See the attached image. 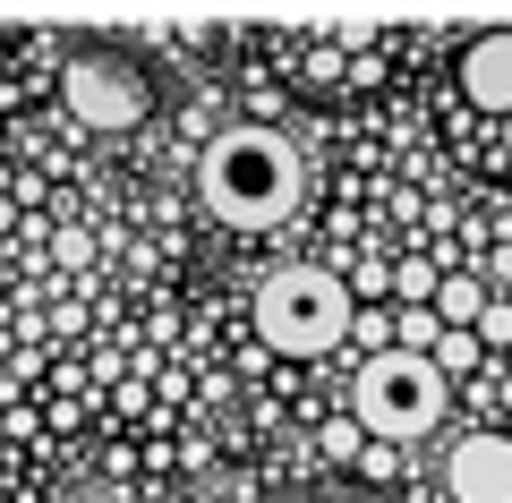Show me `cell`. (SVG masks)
Instances as JSON below:
<instances>
[{
  "label": "cell",
  "mask_w": 512,
  "mask_h": 503,
  "mask_svg": "<svg viewBox=\"0 0 512 503\" xmlns=\"http://www.w3.org/2000/svg\"><path fill=\"white\" fill-rule=\"evenodd\" d=\"M436 282H444V273H427V265H410V273H393V290H402L410 307H436Z\"/></svg>",
  "instance_id": "9"
},
{
  "label": "cell",
  "mask_w": 512,
  "mask_h": 503,
  "mask_svg": "<svg viewBox=\"0 0 512 503\" xmlns=\"http://www.w3.org/2000/svg\"><path fill=\"white\" fill-rule=\"evenodd\" d=\"M350 324H359V290L342 273H325V265H282L256 290V333L282 359H316V350L350 342Z\"/></svg>",
  "instance_id": "2"
},
{
  "label": "cell",
  "mask_w": 512,
  "mask_h": 503,
  "mask_svg": "<svg viewBox=\"0 0 512 503\" xmlns=\"http://www.w3.org/2000/svg\"><path fill=\"white\" fill-rule=\"evenodd\" d=\"M470 359H478V342H470V333H444V342H436V367H444V376H461Z\"/></svg>",
  "instance_id": "10"
},
{
  "label": "cell",
  "mask_w": 512,
  "mask_h": 503,
  "mask_svg": "<svg viewBox=\"0 0 512 503\" xmlns=\"http://www.w3.org/2000/svg\"><path fill=\"white\" fill-rule=\"evenodd\" d=\"M444 495L453 503H512V435H461L444 452Z\"/></svg>",
  "instance_id": "5"
},
{
  "label": "cell",
  "mask_w": 512,
  "mask_h": 503,
  "mask_svg": "<svg viewBox=\"0 0 512 503\" xmlns=\"http://www.w3.org/2000/svg\"><path fill=\"white\" fill-rule=\"evenodd\" d=\"M436 316L453 324V333H470V324L487 316V290H478L470 273H444V282H436Z\"/></svg>",
  "instance_id": "7"
},
{
  "label": "cell",
  "mask_w": 512,
  "mask_h": 503,
  "mask_svg": "<svg viewBox=\"0 0 512 503\" xmlns=\"http://www.w3.org/2000/svg\"><path fill=\"white\" fill-rule=\"evenodd\" d=\"M350 418H359L376 444H419L444 427V367L419 350H376L350 376Z\"/></svg>",
  "instance_id": "3"
},
{
  "label": "cell",
  "mask_w": 512,
  "mask_h": 503,
  "mask_svg": "<svg viewBox=\"0 0 512 503\" xmlns=\"http://www.w3.org/2000/svg\"><path fill=\"white\" fill-rule=\"evenodd\" d=\"M461 94H470L478 111H512V26L470 35V52H461Z\"/></svg>",
  "instance_id": "6"
},
{
  "label": "cell",
  "mask_w": 512,
  "mask_h": 503,
  "mask_svg": "<svg viewBox=\"0 0 512 503\" xmlns=\"http://www.w3.org/2000/svg\"><path fill=\"white\" fill-rule=\"evenodd\" d=\"M205 205H214V222H231V231H274L282 214L299 205V188H308V162H299V145L282 137V128H222L214 145H205V171H197Z\"/></svg>",
  "instance_id": "1"
},
{
  "label": "cell",
  "mask_w": 512,
  "mask_h": 503,
  "mask_svg": "<svg viewBox=\"0 0 512 503\" xmlns=\"http://www.w3.org/2000/svg\"><path fill=\"white\" fill-rule=\"evenodd\" d=\"M325 452H367V427H359V418H333V427H325Z\"/></svg>",
  "instance_id": "11"
},
{
  "label": "cell",
  "mask_w": 512,
  "mask_h": 503,
  "mask_svg": "<svg viewBox=\"0 0 512 503\" xmlns=\"http://www.w3.org/2000/svg\"><path fill=\"white\" fill-rule=\"evenodd\" d=\"M60 94H69V111L86 128H137L146 120V77L128 69V60H111V52H77L60 69Z\"/></svg>",
  "instance_id": "4"
},
{
  "label": "cell",
  "mask_w": 512,
  "mask_h": 503,
  "mask_svg": "<svg viewBox=\"0 0 512 503\" xmlns=\"http://www.w3.org/2000/svg\"><path fill=\"white\" fill-rule=\"evenodd\" d=\"M444 333H453V324H444L436 307H410V316L393 324V342H402V350H419V359H436V342H444Z\"/></svg>",
  "instance_id": "8"
}]
</instances>
